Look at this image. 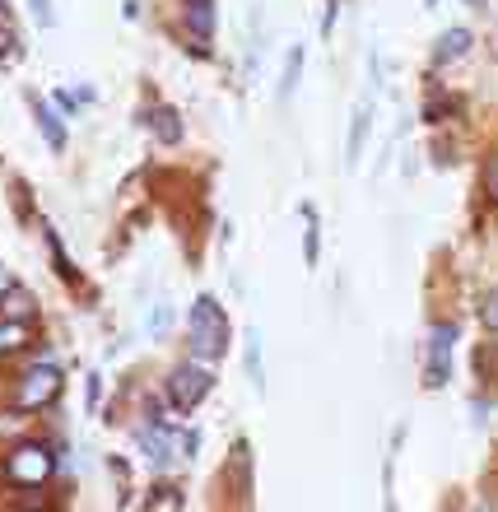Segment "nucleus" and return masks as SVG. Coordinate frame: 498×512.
I'll return each instance as SVG.
<instances>
[{
	"instance_id": "f257e3e1",
	"label": "nucleus",
	"mask_w": 498,
	"mask_h": 512,
	"mask_svg": "<svg viewBox=\"0 0 498 512\" xmlns=\"http://www.w3.org/2000/svg\"><path fill=\"white\" fill-rule=\"evenodd\" d=\"M187 331H191V354H196V359H205V364H210V359H219V354H224V345H229V317H224V308H219L210 294L196 298Z\"/></svg>"
},
{
	"instance_id": "f03ea898",
	"label": "nucleus",
	"mask_w": 498,
	"mask_h": 512,
	"mask_svg": "<svg viewBox=\"0 0 498 512\" xmlns=\"http://www.w3.org/2000/svg\"><path fill=\"white\" fill-rule=\"evenodd\" d=\"M210 391H215V373L205 364H182L173 378H168V401H173L177 410H196Z\"/></svg>"
},
{
	"instance_id": "7ed1b4c3",
	"label": "nucleus",
	"mask_w": 498,
	"mask_h": 512,
	"mask_svg": "<svg viewBox=\"0 0 498 512\" xmlns=\"http://www.w3.org/2000/svg\"><path fill=\"white\" fill-rule=\"evenodd\" d=\"M52 475V452L47 447H19V452H10V480L14 485H42Z\"/></svg>"
},
{
	"instance_id": "20e7f679",
	"label": "nucleus",
	"mask_w": 498,
	"mask_h": 512,
	"mask_svg": "<svg viewBox=\"0 0 498 512\" xmlns=\"http://www.w3.org/2000/svg\"><path fill=\"white\" fill-rule=\"evenodd\" d=\"M56 391H61V373H56L52 364H42L24 378V387H19V405H24V410L47 405V401H56Z\"/></svg>"
},
{
	"instance_id": "39448f33",
	"label": "nucleus",
	"mask_w": 498,
	"mask_h": 512,
	"mask_svg": "<svg viewBox=\"0 0 498 512\" xmlns=\"http://www.w3.org/2000/svg\"><path fill=\"white\" fill-rule=\"evenodd\" d=\"M182 24H187L191 42L205 52L215 38V0H182Z\"/></svg>"
},
{
	"instance_id": "423d86ee",
	"label": "nucleus",
	"mask_w": 498,
	"mask_h": 512,
	"mask_svg": "<svg viewBox=\"0 0 498 512\" xmlns=\"http://www.w3.org/2000/svg\"><path fill=\"white\" fill-rule=\"evenodd\" d=\"M452 340H457V326H433L429 336V387H443L447 378V359H452Z\"/></svg>"
},
{
	"instance_id": "0eeeda50",
	"label": "nucleus",
	"mask_w": 498,
	"mask_h": 512,
	"mask_svg": "<svg viewBox=\"0 0 498 512\" xmlns=\"http://www.w3.org/2000/svg\"><path fill=\"white\" fill-rule=\"evenodd\" d=\"M145 126L154 131V140H159V145H177V140H182V131H187V126H182V117H177V108H168V103L149 108L145 112Z\"/></svg>"
},
{
	"instance_id": "6e6552de",
	"label": "nucleus",
	"mask_w": 498,
	"mask_h": 512,
	"mask_svg": "<svg viewBox=\"0 0 498 512\" xmlns=\"http://www.w3.org/2000/svg\"><path fill=\"white\" fill-rule=\"evenodd\" d=\"M466 52H471V28H447L438 38V47H433V61L447 66V61H461Z\"/></svg>"
},
{
	"instance_id": "1a4fd4ad",
	"label": "nucleus",
	"mask_w": 498,
	"mask_h": 512,
	"mask_svg": "<svg viewBox=\"0 0 498 512\" xmlns=\"http://www.w3.org/2000/svg\"><path fill=\"white\" fill-rule=\"evenodd\" d=\"M33 117H38L42 135H47V145H52V149H66V126L56 122V112L47 108V103H33Z\"/></svg>"
},
{
	"instance_id": "9d476101",
	"label": "nucleus",
	"mask_w": 498,
	"mask_h": 512,
	"mask_svg": "<svg viewBox=\"0 0 498 512\" xmlns=\"http://www.w3.org/2000/svg\"><path fill=\"white\" fill-rule=\"evenodd\" d=\"M368 117H373V112H368V103H359V108H354V126H350V154H345V159H350V168H354V163H359V154H364Z\"/></svg>"
},
{
	"instance_id": "9b49d317",
	"label": "nucleus",
	"mask_w": 498,
	"mask_h": 512,
	"mask_svg": "<svg viewBox=\"0 0 498 512\" xmlns=\"http://www.w3.org/2000/svg\"><path fill=\"white\" fill-rule=\"evenodd\" d=\"M28 345V322H0V354H19Z\"/></svg>"
},
{
	"instance_id": "f8f14e48",
	"label": "nucleus",
	"mask_w": 498,
	"mask_h": 512,
	"mask_svg": "<svg viewBox=\"0 0 498 512\" xmlns=\"http://www.w3.org/2000/svg\"><path fill=\"white\" fill-rule=\"evenodd\" d=\"M298 75H303V47H294V52H289V61H284V80H280V98H289V94H294V84H298Z\"/></svg>"
},
{
	"instance_id": "ddd939ff",
	"label": "nucleus",
	"mask_w": 498,
	"mask_h": 512,
	"mask_svg": "<svg viewBox=\"0 0 498 512\" xmlns=\"http://www.w3.org/2000/svg\"><path fill=\"white\" fill-rule=\"evenodd\" d=\"M5 312H10V322H24L28 312H33V298H28L24 289H10V294H5Z\"/></svg>"
},
{
	"instance_id": "4468645a",
	"label": "nucleus",
	"mask_w": 498,
	"mask_h": 512,
	"mask_svg": "<svg viewBox=\"0 0 498 512\" xmlns=\"http://www.w3.org/2000/svg\"><path fill=\"white\" fill-rule=\"evenodd\" d=\"M480 322H485L489 331H498V289L485 294V303H480Z\"/></svg>"
},
{
	"instance_id": "2eb2a0df",
	"label": "nucleus",
	"mask_w": 498,
	"mask_h": 512,
	"mask_svg": "<svg viewBox=\"0 0 498 512\" xmlns=\"http://www.w3.org/2000/svg\"><path fill=\"white\" fill-rule=\"evenodd\" d=\"M485 191H489V201H498V154L485 159Z\"/></svg>"
},
{
	"instance_id": "dca6fc26",
	"label": "nucleus",
	"mask_w": 498,
	"mask_h": 512,
	"mask_svg": "<svg viewBox=\"0 0 498 512\" xmlns=\"http://www.w3.org/2000/svg\"><path fill=\"white\" fill-rule=\"evenodd\" d=\"M28 10H33V19L42 28H52V0H28Z\"/></svg>"
},
{
	"instance_id": "f3484780",
	"label": "nucleus",
	"mask_w": 498,
	"mask_h": 512,
	"mask_svg": "<svg viewBox=\"0 0 498 512\" xmlns=\"http://www.w3.org/2000/svg\"><path fill=\"white\" fill-rule=\"evenodd\" d=\"M308 261H317V224H312V210H308Z\"/></svg>"
},
{
	"instance_id": "a211bd4d",
	"label": "nucleus",
	"mask_w": 498,
	"mask_h": 512,
	"mask_svg": "<svg viewBox=\"0 0 498 512\" xmlns=\"http://www.w3.org/2000/svg\"><path fill=\"white\" fill-rule=\"evenodd\" d=\"M10 289H14V280H10V270L0 266V294H10Z\"/></svg>"
}]
</instances>
